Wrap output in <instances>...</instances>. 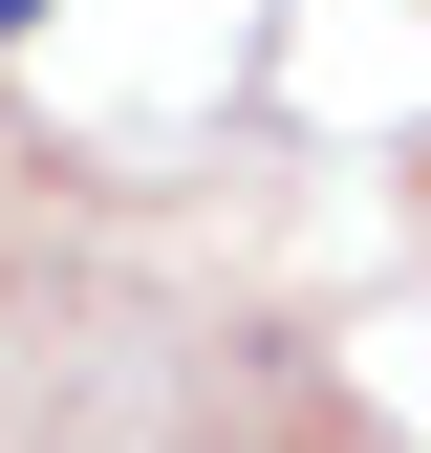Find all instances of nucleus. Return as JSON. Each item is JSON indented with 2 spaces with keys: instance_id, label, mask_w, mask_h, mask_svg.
Masks as SVG:
<instances>
[{
  "instance_id": "f257e3e1",
  "label": "nucleus",
  "mask_w": 431,
  "mask_h": 453,
  "mask_svg": "<svg viewBox=\"0 0 431 453\" xmlns=\"http://www.w3.org/2000/svg\"><path fill=\"white\" fill-rule=\"evenodd\" d=\"M22 22H43V0H0V43H22Z\"/></svg>"
}]
</instances>
